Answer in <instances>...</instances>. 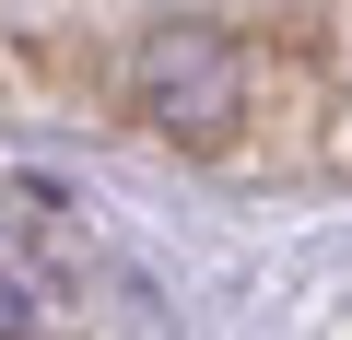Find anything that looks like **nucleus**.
Returning a JSON list of instances; mask_svg holds the SVG:
<instances>
[{
	"label": "nucleus",
	"mask_w": 352,
	"mask_h": 340,
	"mask_svg": "<svg viewBox=\"0 0 352 340\" xmlns=\"http://www.w3.org/2000/svg\"><path fill=\"white\" fill-rule=\"evenodd\" d=\"M247 94H258V59H247V36L223 12H153L129 36V59H118V106L176 152H223Z\"/></svg>",
	"instance_id": "obj_1"
},
{
	"label": "nucleus",
	"mask_w": 352,
	"mask_h": 340,
	"mask_svg": "<svg viewBox=\"0 0 352 340\" xmlns=\"http://www.w3.org/2000/svg\"><path fill=\"white\" fill-rule=\"evenodd\" d=\"M36 317H47L36 305V270H0V340H36Z\"/></svg>",
	"instance_id": "obj_2"
}]
</instances>
